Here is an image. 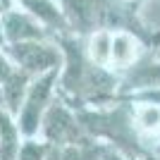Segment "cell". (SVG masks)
Returning <instances> with one entry per match:
<instances>
[{
	"label": "cell",
	"instance_id": "1",
	"mask_svg": "<svg viewBox=\"0 0 160 160\" xmlns=\"http://www.w3.org/2000/svg\"><path fill=\"white\" fill-rule=\"evenodd\" d=\"M55 81H58V69L38 74V77L31 79V84H29V88H27V96H24L19 110L14 115L22 136H38L43 115H46V110L50 108Z\"/></svg>",
	"mask_w": 160,
	"mask_h": 160
},
{
	"label": "cell",
	"instance_id": "10",
	"mask_svg": "<svg viewBox=\"0 0 160 160\" xmlns=\"http://www.w3.org/2000/svg\"><path fill=\"white\" fill-rule=\"evenodd\" d=\"M0 46L5 48V41H2V10H0Z\"/></svg>",
	"mask_w": 160,
	"mask_h": 160
},
{
	"label": "cell",
	"instance_id": "9",
	"mask_svg": "<svg viewBox=\"0 0 160 160\" xmlns=\"http://www.w3.org/2000/svg\"><path fill=\"white\" fill-rule=\"evenodd\" d=\"M136 122L143 132H160V108L158 105H141L136 110Z\"/></svg>",
	"mask_w": 160,
	"mask_h": 160
},
{
	"label": "cell",
	"instance_id": "2",
	"mask_svg": "<svg viewBox=\"0 0 160 160\" xmlns=\"http://www.w3.org/2000/svg\"><path fill=\"white\" fill-rule=\"evenodd\" d=\"M5 53L12 60V65L29 77H38V74L60 69V50L50 43H43V38L7 43Z\"/></svg>",
	"mask_w": 160,
	"mask_h": 160
},
{
	"label": "cell",
	"instance_id": "6",
	"mask_svg": "<svg viewBox=\"0 0 160 160\" xmlns=\"http://www.w3.org/2000/svg\"><path fill=\"white\" fill-rule=\"evenodd\" d=\"M139 55V43L132 33L127 31H117L112 33V41H110V67H117V69H124V67L134 65Z\"/></svg>",
	"mask_w": 160,
	"mask_h": 160
},
{
	"label": "cell",
	"instance_id": "4",
	"mask_svg": "<svg viewBox=\"0 0 160 160\" xmlns=\"http://www.w3.org/2000/svg\"><path fill=\"white\" fill-rule=\"evenodd\" d=\"M46 36V27L24 7H10L2 12V41L22 43V41H38Z\"/></svg>",
	"mask_w": 160,
	"mask_h": 160
},
{
	"label": "cell",
	"instance_id": "7",
	"mask_svg": "<svg viewBox=\"0 0 160 160\" xmlns=\"http://www.w3.org/2000/svg\"><path fill=\"white\" fill-rule=\"evenodd\" d=\"M110 41L112 33L110 31H96L88 41V55L91 62L98 67H110Z\"/></svg>",
	"mask_w": 160,
	"mask_h": 160
},
{
	"label": "cell",
	"instance_id": "8",
	"mask_svg": "<svg viewBox=\"0 0 160 160\" xmlns=\"http://www.w3.org/2000/svg\"><path fill=\"white\" fill-rule=\"evenodd\" d=\"M14 160H46V141H36V136H24Z\"/></svg>",
	"mask_w": 160,
	"mask_h": 160
},
{
	"label": "cell",
	"instance_id": "5",
	"mask_svg": "<svg viewBox=\"0 0 160 160\" xmlns=\"http://www.w3.org/2000/svg\"><path fill=\"white\" fill-rule=\"evenodd\" d=\"M17 5L24 7L29 14H33L43 27H58V29L67 27L65 12L55 0H17Z\"/></svg>",
	"mask_w": 160,
	"mask_h": 160
},
{
	"label": "cell",
	"instance_id": "3",
	"mask_svg": "<svg viewBox=\"0 0 160 160\" xmlns=\"http://www.w3.org/2000/svg\"><path fill=\"white\" fill-rule=\"evenodd\" d=\"M38 134L43 136L46 143L67 146V143H74V141H77L79 129H77V120L67 112L60 103H50V108H48L46 115H43Z\"/></svg>",
	"mask_w": 160,
	"mask_h": 160
}]
</instances>
